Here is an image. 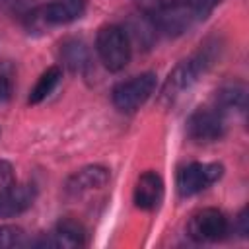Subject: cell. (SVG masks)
<instances>
[{"label": "cell", "instance_id": "cell-15", "mask_svg": "<svg viewBox=\"0 0 249 249\" xmlns=\"http://www.w3.org/2000/svg\"><path fill=\"white\" fill-rule=\"evenodd\" d=\"M23 230L18 226H0V249L4 247H14L21 241Z\"/></svg>", "mask_w": 249, "mask_h": 249}, {"label": "cell", "instance_id": "cell-16", "mask_svg": "<svg viewBox=\"0 0 249 249\" xmlns=\"http://www.w3.org/2000/svg\"><path fill=\"white\" fill-rule=\"evenodd\" d=\"M14 185H16V173L12 163L6 160H0V195L10 191Z\"/></svg>", "mask_w": 249, "mask_h": 249}, {"label": "cell", "instance_id": "cell-7", "mask_svg": "<svg viewBox=\"0 0 249 249\" xmlns=\"http://www.w3.org/2000/svg\"><path fill=\"white\" fill-rule=\"evenodd\" d=\"M84 12H86V0H54L41 6L33 14V21H37L41 27L64 25L82 18Z\"/></svg>", "mask_w": 249, "mask_h": 249}, {"label": "cell", "instance_id": "cell-11", "mask_svg": "<svg viewBox=\"0 0 249 249\" xmlns=\"http://www.w3.org/2000/svg\"><path fill=\"white\" fill-rule=\"evenodd\" d=\"M35 195V187L29 183L14 185L10 191L0 195V218H12L25 212L33 204Z\"/></svg>", "mask_w": 249, "mask_h": 249}, {"label": "cell", "instance_id": "cell-14", "mask_svg": "<svg viewBox=\"0 0 249 249\" xmlns=\"http://www.w3.org/2000/svg\"><path fill=\"white\" fill-rule=\"evenodd\" d=\"M216 103L224 109H243L245 107V88L239 84L224 86L216 93Z\"/></svg>", "mask_w": 249, "mask_h": 249}, {"label": "cell", "instance_id": "cell-4", "mask_svg": "<svg viewBox=\"0 0 249 249\" xmlns=\"http://www.w3.org/2000/svg\"><path fill=\"white\" fill-rule=\"evenodd\" d=\"M224 173V167L220 163H189L183 167L177 175V191L181 196H193L212 183H216Z\"/></svg>", "mask_w": 249, "mask_h": 249}, {"label": "cell", "instance_id": "cell-13", "mask_svg": "<svg viewBox=\"0 0 249 249\" xmlns=\"http://www.w3.org/2000/svg\"><path fill=\"white\" fill-rule=\"evenodd\" d=\"M60 76H62V72H60L58 66H49V68L39 76V80H37V84L33 86V89L29 91V99H27V101H29L31 105H37V103H41L45 97H49V95L53 93V89L58 86Z\"/></svg>", "mask_w": 249, "mask_h": 249}, {"label": "cell", "instance_id": "cell-18", "mask_svg": "<svg viewBox=\"0 0 249 249\" xmlns=\"http://www.w3.org/2000/svg\"><path fill=\"white\" fill-rule=\"evenodd\" d=\"M237 224H239V233L247 235L249 228H247V210H241V214L237 216Z\"/></svg>", "mask_w": 249, "mask_h": 249}, {"label": "cell", "instance_id": "cell-6", "mask_svg": "<svg viewBox=\"0 0 249 249\" xmlns=\"http://www.w3.org/2000/svg\"><path fill=\"white\" fill-rule=\"evenodd\" d=\"M187 132L195 142H216L226 132V123L220 111L196 109L187 121Z\"/></svg>", "mask_w": 249, "mask_h": 249}, {"label": "cell", "instance_id": "cell-9", "mask_svg": "<svg viewBox=\"0 0 249 249\" xmlns=\"http://www.w3.org/2000/svg\"><path fill=\"white\" fill-rule=\"evenodd\" d=\"M163 198V181L156 171H144L134 187V204L140 210H154Z\"/></svg>", "mask_w": 249, "mask_h": 249}, {"label": "cell", "instance_id": "cell-10", "mask_svg": "<svg viewBox=\"0 0 249 249\" xmlns=\"http://www.w3.org/2000/svg\"><path fill=\"white\" fill-rule=\"evenodd\" d=\"M109 183V169L103 165H88L76 171L68 179V193L72 195H84L89 191H99Z\"/></svg>", "mask_w": 249, "mask_h": 249}, {"label": "cell", "instance_id": "cell-3", "mask_svg": "<svg viewBox=\"0 0 249 249\" xmlns=\"http://www.w3.org/2000/svg\"><path fill=\"white\" fill-rule=\"evenodd\" d=\"M156 89V74L144 72L113 88V105L123 113L140 109Z\"/></svg>", "mask_w": 249, "mask_h": 249}, {"label": "cell", "instance_id": "cell-17", "mask_svg": "<svg viewBox=\"0 0 249 249\" xmlns=\"http://www.w3.org/2000/svg\"><path fill=\"white\" fill-rule=\"evenodd\" d=\"M10 95V80L0 72V99H6Z\"/></svg>", "mask_w": 249, "mask_h": 249}, {"label": "cell", "instance_id": "cell-12", "mask_svg": "<svg viewBox=\"0 0 249 249\" xmlns=\"http://www.w3.org/2000/svg\"><path fill=\"white\" fill-rule=\"evenodd\" d=\"M60 56H62V62L72 72H84L89 64V54H88L86 45L82 41H76V39H70L62 45Z\"/></svg>", "mask_w": 249, "mask_h": 249}, {"label": "cell", "instance_id": "cell-8", "mask_svg": "<svg viewBox=\"0 0 249 249\" xmlns=\"http://www.w3.org/2000/svg\"><path fill=\"white\" fill-rule=\"evenodd\" d=\"M84 243H86V230L78 220H72V218H62L54 233L35 241V245H41V247H62V249L80 247Z\"/></svg>", "mask_w": 249, "mask_h": 249}, {"label": "cell", "instance_id": "cell-5", "mask_svg": "<svg viewBox=\"0 0 249 249\" xmlns=\"http://www.w3.org/2000/svg\"><path fill=\"white\" fill-rule=\"evenodd\" d=\"M228 231V220L218 208H200L187 222V233L191 239L206 243L224 237Z\"/></svg>", "mask_w": 249, "mask_h": 249}, {"label": "cell", "instance_id": "cell-1", "mask_svg": "<svg viewBox=\"0 0 249 249\" xmlns=\"http://www.w3.org/2000/svg\"><path fill=\"white\" fill-rule=\"evenodd\" d=\"M214 60V53L204 47L200 49L198 53H195L193 56L181 60L167 76L163 88H161V93H160V103L161 105H169L173 103L185 89H189L212 64Z\"/></svg>", "mask_w": 249, "mask_h": 249}, {"label": "cell", "instance_id": "cell-2", "mask_svg": "<svg viewBox=\"0 0 249 249\" xmlns=\"http://www.w3.org/2000/svg\"><path fill=\"white\" fill-rule=\"evenodd\" d=\"M95 49L99 60L111 72L123 70L130 60V39L119 25H103L97 31Z\"/></svg>", "mask_w": 249, "mask_h": 249}]
</instances>
